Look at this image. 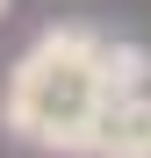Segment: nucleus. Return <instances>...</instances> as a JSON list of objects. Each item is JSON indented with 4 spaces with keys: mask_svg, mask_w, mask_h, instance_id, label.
Returning <instances> with one entry per match:
<instances>
[{
    "mask_svg": "<svg viewBox=\"0 0 151 158\" xmlns=\"http://www.w3.org/2000/svg\"><path fill=\"white\" fill-rule=\"evenodd\" d=\"M94 158H151V94H115L94 108Z\"/></svg>",
    "mask_w": 151,
    "mask_h": 158,
    "instance_id": "nucleus-2",
    "label": "nucleus"
},
{
    "mask_svg": "<svg viewBox=\"0 0 151 158\" xmlns=\"http://www.w3.org/2000/svg\"><path fill=\"white\" fill-rule=\"evenodd\" d=\"M0 15H7V0H0Z\"/></svg>",
    "mask_w": 151,
    "mask_h": 158,
    "instance_id": "nucleus-4",
    "label": "nucleus"
},
{
    "mask_svg": "<svg viewBox=\"0 0 151 158\" xmlns=\"http://www.w3.org/2000/svg\"><path fill=\"white\" fill-rule=\"evenodd\" d=\"M94 108H101V86H94V58L79 29L43 36L15 65V86H7L15 137H29L43 151H94Z\"/></svg>",
    "mask_w": 151,
    "mask_h": 158,
    "instance_id": "nucleus-1",
    "label": "nucleus"
},
{
    "mask_svg": "<svg viewBox=\"0 0 151 158\" xmlns=\"http://www.w3.org/2000/svg\"><path fill=\"white\" fill-rule=\"evenodd\" d=\"M86 58H94V86H101V101L144 94V79H151V58H144L137 43H101V36H86Z\"/></svg>",
    "mask_w": 151,
    "mask_h": 158,
    "instance_id": "nucleus-3",
    "label": "nucleus"
}]
</instances>
